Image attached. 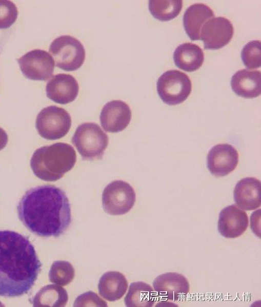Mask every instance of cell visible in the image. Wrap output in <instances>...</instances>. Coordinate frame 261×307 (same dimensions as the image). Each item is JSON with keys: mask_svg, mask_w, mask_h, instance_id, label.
Returning a JSON list of instances; mask_svg holds the SVG:
<instances>
[{"mask_svg": "<svg viewBox=\"0 0 261 307\" xmlns=\"http://www.w3.org/2000/svg\"><path fill=\"white\" fill-rule=\"evenodd\" d=\"M17 211L25 227L41 237H58L71 221L70 205L65 192L53 185L27 190L20 199Z\"/></svg>", "mask_w": 261, "mask_h": 307, "instance_id": "cell-1", "label": "cell"}, {"mask_svg": "<svg viewBox=\"0 0 261 307\" xmlns=\"http://www.w3.org/2000/svg\"><path fill=\"white\" fill-rule=\"evenodd\" d=\"M41 267L28 237L12 231H0L1 296L15 297L28 293Z\"/></svg>", "mask_w": 261, "mask_h": 307, "instance_id": "cell-2", "label": "cell"}, {"mask_svg": "<svg viewBox=\"0 0 261 307\" xmlns=\"http://www.w3.org/2000/svg\"><path fill=\"white\" fill-rule=\"evenodd\" d=\"M76 161L73 147L57 142L36 150L31 157L30 166L35 175L41 179L55 181L71 170Z\"/></svg>", "mask_w": 261, "mask_h": 307, "instance_id": "cell-3", "label": "cell"}, {"mask_svg": "<svg viewBox=\"0 0 261 307\" xmlns=\"http://www.w3.org/2000/svg\"><path fill=\"white\" fill-rule=\"evenodd\" d=\"M108 141L106 133L94 122L79 125L72 138L73 145L85 160L102 159Z\"/></svg>", "mask_w": 261, "mask_h": 307, "instance_id": "cell-4", "label": "cell"}, {"mask_svg": "<svg viewBox=\"0 0 261 307\" xmlns=\"http://www.w3.org/2000/svg\"><path fill=\"white\" fill-rule=\"evenodd\" d=\"M49 52L55 66L62 70L71 71L79 69L85 59V50L81 42L70 35H62L54 39Z\"/></svg>", "mask_w": 261, "mask_h": 307, "instance_id": "cell-5", "label": "cell"}, {"mask_svg": "<svg viewBox=\"0 0 261 307\" xmlns=\"http://www.w3.org/2000/svg\"><path fill=\"white\" fill-rule=\"evenodd\" d=\"M157 91L161 99L169 105L184 102L189 96L192 84L189 76L177 70H169L158 78Z\"/></svg>", "mask_w": 261, "mask_h": 307, "instance_id": "cell-6", "label": "cell"}, {"mask_svg": "<svg viewBox=\"0 0 261 307\" xmlns=\"http://www.w3.org/2000/svg\"><path fill=\"white\" fill-rule=\"evenodd\" d=\"M71 126L70 114L64 109L50 106L43 109L38 114L35 127L44 138L56 140L65 136Z\"/></svg>", "mask_w": 261, "mask_h": 307, "instance_id": "cell-7", "label": "cell"}, {"mask_svg": "<svg viewBox=\"0 0 261 307\" xmlns=\"http://www.w3.org/2000/svg\"><path fill=\"white\" fill-rule=\"evenodd\" d=\"M136 195L133 188L123 180H114L109 183L102 194L104 211L112 215H123L133 207Z\"/></svg>", "mask_w": 261, "mask_h": 307, "instance_id": "cell-8", "label": "cell"}, {"mask_svg": "<svg viewBox=\"0 0 261 307\" xmlns=\"http://www.w3.org/2000/svg\"><path fill=\"white\" fill-rule=\"evenodd\" d=\"M24 75L34 80H47L53 75L55 63L47 51L31 50L17 59Z\"/></svg>", "mask_w": 261, "mask_h": 307, "instance_id": "cell-9", "label": "cell"}, {"mask_svg": "<svg viewBox=\"0 0 261 307\" xmlns=\"http://www.w3.org/2000/svg\"><path fill=\"white\" fill-rule=\"evenodd\" d=\"M234 29L227 18L218 16L208 20L203 26L200 39L206 49L216 50L228 44L232 39Z\"/></svg>", "mask_w": 261, "mask_h": 307, "instance_id": "cell-10", "label": "cell"}, {"mask_svg": "<svg viewBox=\"0 0 261 307\" xmlns=\"http://www.w3.org/2000/svg\"><path fill=\"white\" fill-rule=\"evenodd\" d=\"M238 153L231 145L227 144L217 145L209 151L207 158L208 169L217 177L227 175L236 167Z\"/></svg>", "mask_w": 261, "mask_h": 307, "instance_id": "cell-11", "label": "cell"}, {"mask_svg": "<svg viewBox=\"0 0 261 307\" xmlns=\"http://www.w3.org/2000/svg\"><path fill=\"white\" fill-rule=\"evenodd\" d=\"M153 286L158 296L173 301L185 297L190 289L187 279L184 275L175 272L158 275L154 280Z\"/></svg>", "mask_w": 261, "mask_h": 307, "instance_id": "cell-12", "label": "cell"}, {"mask_svg": "<svg viewBox=\"0 0 261 307\" xmlns=\"http://www.w3.org/2000/svg\"><path fill=\"white\" fill-rule=\"evenodd\" d=\"M103 129L108 132L117 133L124 130L131 119V111L125 102L113 100L106 103L100 114Z\"/></svg>", "mask_w": 261, "mask_h": 307, "instance_id": "cell-13", "label": "cell"}, {"mask_svg": "<svg viewBox=\"0 0 261 307\" xmlns=\"http://www.w3.org/2000/svg\"><path fill=\"white\" fill-rule=\"evenodd\" d=\"M248 225L247 214L235 204L225 207L219 213L217 229L224 237L234 238L241 236Z\"/></svg>", "mask_w": 261, "mask_h": 307, "instance_id": "cell-14", "label": "cell"}, {"mask_svg": "<svg viewBox=\"0 0 261 307\" xmlns=\"http://www.w3.org/2000/svg\"><path fill=\"white\" fill-rule=\"evenodd\" d=\"M46 91L49 99L64 105L75 100L78 94L79 86L73 76L60 73L54 75L47 83Z\"/></svg>", "mask_w": 261, "mask_h": 307, "instance_id": "cell-15", "label": "cell"}, {"mask_svg": "<svg viewBox=\"0 0 261 307\" xmlns=\"http://www.w3.org/2000/svg\"><path fill=\"white\" fill-rule=\"evenodd\" d=\"M260 181L254 177H246L239 180L234 190V199L240 209L254 210L261 204Z\"/></svg>", "mask_w": 261, "mask_h": 307, "instance_id": "cell-16", "label": "cell"}, {"mask_svg": "<svg viewBox=\"0 0 261 307\" xmlns=\"http://www.w3.org/2000/svg\"><path fill=\"white\" fill-rule=\"evenodd\" d=\"M231 86L237 95L247 98L258 96L261 92V73L258 70L242 69L232 77Z\"/></svg>", "mask_w": 261, "mask_h": 307, "instance_id": "cell-17", "label": "cell"}, {"mask_svg": "<svg viewBox=\"0 0 261 307\" xmlns=\"http://www.w3.org/2000/svg\"><path fill=\"white\" fill-rule=\"evenodd\" d=\"M214 16L212 9L202 3L189 6L183 16V24L186 33L192 40L200 39L204 24Z\"/></svg>", "mask_w": 261, "mask_h": 307, "instance_id": "cell-18", "label": "cell"}, {"mask_svg": "<svg viewBox=\"0 0 261 307\" xmlns=\"http://www.w3.org/2000/svg\"><path fill=\"white\" fill-rule=\"evenodd\" d=\"M173 60L179 69L187 72H193L199 69L204 62L203 50L197 45L191 43L182 44L175 49Z\"/></svg>", "mask_w": 261, "mask_h": 307, "instance_id": "cell-19", "label": "cell"}, {"mask_svg": "<svg viewBox=\"0 0 261 307\" xmlns=\"http://www.w3.org/2000/svg\"><path fill=\"white\" fill-rule=\"evenodd\" d=\"M128 285V281L122 273L110 271L104 274L100 278L98 290L99 295L104 298L114 301L124 295Z\"/></svg>", "mask_w": 261, "mask_h": 307, "instance_id": "cell-20", "label": "cell"}, {"mask_svg": "<svg viewBox=\"0 0 261 307\" xmlns=\"http://www.w3.org/2000/svg\"><path fill=\"white\" fill-rule=\"evenodd\" d=\"M156 297V292L149 284L138 281L130 284L124 301L128 307H151Z\"/></svg>", "mask_w": 261, "mask_h": 307, "instance_id": "cell-21", "label": "cell"}, {"mask_svg": "<svg viewBox=\"0 0 261 307\" xmlns=\"http://www.w3.org/2000/svg\"><path fill=\"white\" fill-rule=\"evenodd\" d=\"M68 300L66 290L57 285L49 284L42 288L32 300L33 306H65Z\"/></svg>", "mask_w": 261, "mask_h": 307, "instance_id": "cell-22", "label": "cell"}, {"mask_svg": "<svg viewBox=\"0 0 261 307\" xmlns=\"http://www.w3.org/2000/svg\"><path fill=\"white\" fill-rule=\"evenodd\" d=\"M183 7L180 0H150L149 9L151 14L161 21L174 18L180 13Z\"/></svg>", "mask_w": 261, "mask_h": 307, "instance_id": "cell-23", "label": "cell"}, {"mask_svg": "<svg viewBox=\"0 0 261 307\" xmlns=\"http://www.w3.org/2000/svg\"><path fill=\"white\" fill-rule=\"evenodd\" d=\"M74 275V269L70 262L57 260L54 261L51 267L49 279L52 283L65 286L73 280Z\"/></svg>", "mask_w": 261, "mask_h": 307, "instance_id": "cell-24", "label": "cell"}, {"mask_svg": "<svg viewBox=\"0 0 261 307\" xmlns=\"http://www.w3.org/2000/svg\"><path fill=\"white\" fill-rule=\"evenodd\" d=\"M241 57L248 69L259 68L261 65L260 41L255 40L248 43L242 50Z\"/></svg>", "mask_w": 261, "mask_h": 307, "instance_id": "cell-25", "label": "cell"}, {"mask_svg": "<svg viewBox=\"0 0 261 307\" xmlns=\"http://www.w3.org/2000/svg\"><path fill=\"white\" fill-rule=\"evenodd\" d=\"M18 10L10 1L0 0V29L9 28L17 19Z\"/></svg>", "mask_w": 261, "mask_h": 307, "instance_id": "cell-26", "label": "cell"}, {"mask_svg": "<svg viewBox=\"0 0 261 307\" xmlns=\"http://www.w3.org/2000/svg\"><path fill=\"white\" fill-rule=\"evenodd\" d=\"M74 307L80 306H107L105 301L96 293L89 291L77 297L73 304Z\"/></svg>", "mask_w": 261, "mask_h": 307, "instance_id": "cell-27", "label": "cell"}, {"mask_svg": "<svg viewBox=\"0 0 261 307\" xmlns=\"http://www.w3.org/2000/svg\"><path fill=\"white\" fill-rule=\"evenodd\" d=\"M8 140V137L6 132L0 127V151L6 147Z\"/></svg>", "mask_w": 261, "mask_h": 307, "instance_id": "cell-28", "label": "cell"}]
</instances>
